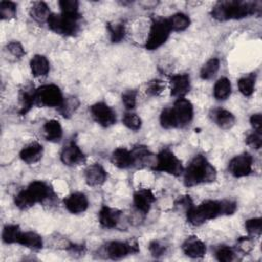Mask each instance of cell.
Returning a JSON list of instances; mask_svg holds the SVG:
<instances>
[{"label": "cell", "mask_w": 262, "mask_h": 262, "mask_svg": "<svg viewBox=\"0 0 262 262\" xmlns=\"http://www.w3.org/2000/svg\"><path fill=\"white\" fill-rule=\"evenodd\" d=\"M251 126L253 127L254 131L261 132L262 130V116L261 114H253L250 118Z\"/></svg>", "instance_id": "cell-47"}, {"label": "cell", "mask_w": 262, "mask_h": 262, "mask_svg": "<svg viewBox=\"0 0 262 262\" xmlns=\"http://www.w3.org/2000/svg\"><path fill=\"white\" fill-rule=\"evenodd\" d=\"M246 143L255 149H260L262 146L261 132L253 131L252 133H250L246 138Z\"/></svg>", "instance_id": "cell-44"}, {"label": "cell", "mask_w": 262, "mask_h": 262, "mask_svg": "<svg viewBox=\"0 0 262 262\" xmlns=\"http://www.w3.org/2000/svg\"><path fill=\"white\" fill-rule=\"evenodd\" d=\"M255 82H256V75L250 74L248 76L242 77L237 81V87L241 93L245 96H251L255 91Z\"/></svg>", "instance_id": "cell-30"}, {"label": "cell", "mask_w": 262, "mask_h": 262, "mask_svg": "<svg viewBox=\"0 0 262 262\" xmlns=\"http://www.w3.org/2000/svg\"><path fill=\"white\" fill-rule=\"evenodd\" d=\"M63 100L61 90L54 84L43 85L35 91V104L38 106L60 107Z\"/></svg>", "instance_id": "cell-6"}, {"label": "cell", "mask_w": 262, "mask_h": 262, "mask_svg": "<svg viewBox=\"0 0 262 262\" xmlns=\"http://www.w3.org/2000/svg\"><path fill=\"white\" fill-rule=\"evenodd\" d=\"M35 91L32 86L28 85L25 86L24 89H21L19 94V101H20V111L19 113L21 115L27 114L30 108L35 104Z\"/></svg>", "instance_id": "cell-25"}, {"label": "cell", "mask_w": 262, "mask_h": 262, "mask_svg": "<svg viewBox=\"0 0 262 262\" xmlns=\"http://www.w3.org/2000/svg\"><path fill=\"white\" fill-rule=\"evenodd\" d=\"M60 160L67 166H77L85 161V155L75 142H71L62 148Z\"/></svg>", "instance_id": "cell-12"}, {"label": "cell", "mask_w": 262, "mask_h": 262, "mask_svg": "<svg viewBox=\"0 0 262 262\" xmlns=\"http://www.w3.org/2000/svg\"><path fill=\"white\" fill-rule=\"evenodd\" d=\"M170 33L171 29L168 23V18H154L145 42V48L147 50L158 49L168 40Z\"/></svg>", "instance_id": "cell-4"}, {"label": "cell", "mask_w": 262, "mask_h": 262, "mask_svg": "<svg viewBox=\"0 0 262 262\" xmlns=\"http://www.w3.org/2000/svg\"><path fill=\"white\" fill-rule=\"evenodd\" d=\"M172 111L177 123V128L187 126L193 118V105L184 97L176 99L174 105L172 106Z\"/></svg>", "instance_id": "cell-9"}, {"label": "cell", "mask_w": 262, "mask_h": 262, "mask_svg": "<svg viewBox=\"0 0 262 262\" xmlns=\"http://www.w3.org/2000/svg\"><path fill=\"white\" fill-rule=\"evenodd\" d=\"M183 253L190 258H202L206 254V245L195 236H189L182 245Z\"/></svg>", "instance_id": "cell-18"}, {"label": "cell", "mask_w": 262, "mask_h": 262, "mask_svg": "<svg viewBox=\"0 0 262 262\" xmlns=\"http://www.w3.org/2000/svg\"><path fill=\"white\" fill-rule=\"evenodd\" d=\"M43 156V146L38 142H32L26 145L19 152V158L27 164H35Z\"/></svg>", "instance_id": "cell-22"}, {"label": "cell", "mask_w": 262, "mask_h": 262, "mask_svg": "<svg viewBox=\"0 0 262 262\" xmlns=\"http://www.w3.org/2000/svg\"><path fill=\"white\" fill-rule=\"evenodd\" d=\"M111 161L113 165L119 169H127L134 165V159L131 150H128L125 147L115 149L111 156Z\"/></svg>", "instance_id": "cell-21"}, {"label": "cell", "mask_w": 262, "mask_h": 262, "mask_svg": "<svg viewBox=\"0 0 262 262\" xmlns=\"http://www.w3.org/2000/svg\"><path fill=\"white\" fill-rule=\"evenodd\" d=\"M253 169V158L250 154L244 152L233 157L228 164V171L235 178L246 177Z\"/></svg>", "instance_id": "cell-8"}, {"label": "cell", "mask_w": 262, "mask_h": 262, "mask_svg": "<svg viewBox=\"0 0 262 262\" xmlns=\"http://www.w3.org/2000/svg\"><path fill=\"white\" fill-rule=\"evenodd\" d=\"M246 230L251 235H260L262 231V219L261 218H252L246 221L245 223Z\"/></svg>", "instance_id": "cell-39"}, {"label": "cell", "mask_w": 262, "mask_h": 262, "mask_svg": "<svg viewBox=\"0 0 262 262\" xmlns=\"http://www.w3.org/2000/svg\"><path fill=\"white\" fill-rule=\"evenodd\" d=\"M216 170L213 165L202 155L195 156L183 170V182L187 187L202 183H209L216 179Z\"/></svg>", "instance_id": "cell-3"}, {"label": "cell", "mask_w": 262, "mask_h": 262, "mask_svg": "<svg viewBox=\"0 0 262 262\" xmlns=\"http://www.w3.org/2000/svg\"><path fill=\"white\" fill-rule=\"evenodd\" d=\"M236 210V204L230 200H207L199 206H192L186 211L187 221L193 226H200L208 220L223 215H231Z\"/></svg>", "instance_id": "cell-1"}, {"label": "cell", "mask_w": 262, "mask_h": 262, "mask_svg": "<svg viewBox=\"0 0 262 262\" xmlns=\"http://www.w3.org/2000/svg\"><path fill=\"white\" fill-rule=\"evenodd\" d=\"M107 30L110 33V38L112 42L118 43L121 42L126 34L125 25L123 23H113L107 25Z\"/></svg>", "instance_id": "cell-33"}, {"label": "cell", "mask_w": 262, "mask_h": 262, "mask_svg": "<svg viewBox=\"0 0 262 262\" xmlns=\"http://www.w3.org/2000/svg\"><path fill=\"white\" fill-rule=\"evenodd\" d=\"M137 92L135 90H127L122 94V101L127 110H133L136 105Z\"/></svg>", "instance_id": "cell-42"}, {"label": "cell", "mask_w": 262, "mask_h": 262, "mask_svg": "<svg viewBox=\"0 0 262 262\" xmlns=\"http://www.w3.org/2000/svg\"><path fill=\"white\" fill-rule=\"evenodd\" d=\"M171 95L177 98L184 97L190 89V78L187 74L174 75L171 80Z\"/></svg>", "instance_id": "cell-14"}, {"label": "cell", "mask_w": 262, "mask_h": 262, "mask_svg": "<svg viewBox=\"0 0 262 262\" xmlns=\"http://www.w3.org/2000/svg\"><path fill=\"white\" fill-rule=\"evenodd\" d=\"M21 230L18 225L9 224L4 226L2 231V241L5 244H18V239L21 234Z\"/></svg>", "instance_id": "cell-31"}, {"label": "cell", "mask_w": 262, "mask_h": 262, "mask_svg": "<svg viewBox=\"0 0 262 262\" xmlns=\"http://www.w3.org/2000/svg\"><path fill=\"white\" fill-rule=\"evenodd\" d=\"M262 4L260 1L226 0L217 2L211 14L217 20L239 19L253 14H260Z\"/></svg>", "instance_id": "cell-2"}, {"label": "cell", "mask_w": 262, "mask_h": 262, "mask_svg": "<svg viewBox=\"0 0 262 262\" xmlns=\"http://www.w3.org/2000/svg\"><path fill=\"white\" fill-rule=\"evenodd\" d=\"M27 190L35 203H42L52 195V190L49 185L40 180L31 182L27 187Z\"/></svg>", "instance_id": "cell-16"}, {"label": "cell", "mask_w": 262, "mask_h": 262, "mask_svg": "<svg viewBox=\"0 0 262 262\" xmlns=\"http://www.w3.org/2000/svg\"><path fill=\"white\" fill-rule=\"evenodd\" d=\"M18 244L33 250H38L42 248L43 241L38 233L33 231H26L21 232L20 237L18 239Z\"/></svg>", "instance_id": "cell-27"}, {"label": "cell", "mask_w": 262, "mask_h": 262, "mask_svg": "<svg viewBox=\"0 0 262 262\" xmlns=\"http://www.w3.org/2000/svg\"><path fill=\"white\" fill-rule=\"evenodd\" d=\"M165 89V84L162 80L155 79L147 83L146 85V93L150 96H158L160 95Z\"/></svg>", "instance_id": "cell-41"}, {"label": "cell", "mask_w": 262, "mask_h": 262, "mask_svg": "<svg viewBox=\"0 0 262 262\" xmlns=\"http://www.w3.org/2000/svg\"><path fill=\"white\" fill-rule=\"evenodd\" d=\"M155 171L168 173L174 176H178L183 172L181 161L175 156V154L169 149H162L156 159V163L152 168Z\"/></svg>", "instance_id": "cell-7"}, {"label": "cell", "mask_w": 262, "mask_h": 262, "mask_svg": "<svg viewBox=\"0 0 262 262\" xmlns=\"http://www.w3.org/2000/svg\"><path fill=\"white\" fill-rule=\"evenodd\" d=\"M30 14L38 23H47L51 13L48 5L45 2L37 1L34 2L32 7L30 8Z\"/></svg>", "instance_id": "cell-26"}, {"label": "cell", "mask_w": 262, "mask_h": 262, "mask_svg": "<svg viewBox=\"0 0 262 262\" xmlns=\"http://www.w3.org/2000/svg\"><path fill=\"white\" fill-rule=\"evenodd\" d=\"M45 138L51 142H57L62 137V127L56 120H49L43 126Z\"/></svg>", "instance_id": "cell-24"}, {"label": "cell", "mask_w": 262, "mask_h": 262, "mask_svg": "<svg viewBox=\"0 0 262 262\" xmlns=\"http://www.w3.org/2000/svg\"><path fill=\"white\" fill-rule=\"evenodd\" d=\"M80 15H69L64 13H51L47 24L51 31L64 36H73L78 31V19Z\"/></svg>", "instance_id": "cell-5"}, {"label": "cell", "mask_w": 262, "mask_h": 262, "mask_svg": "<svg viewBox=\"0 0 262 262\" xmlns=\"http://www.w3.org/2000/svg\"><path fill=\"white\" fill-rule=\"evenodd\" d=\"M31 71L34 77H44L49 72V61L48 59L41 54H36L32 57L30 61Z\"/></svg>", "instance_id": "cell-23"}, {"label": "cell", "mask_w": 262, "mask_h": 262, "mask_svg": "<svg viewBox=\"0 0 262 262\" xmlns=\"http://www.w3.org/2000/svg\"><path fill=\"white\" fill-rule=\"evenodd\" d=\"M16 16V4L12 1L0 2V17L2 19H12Z\"/></svg>", "instance_id": "cell-36"}, {"label": "cell", "mask_w": 262, "mask_h": 262, "mask_svg": "<svg viewBox=\"0 0 262 262\" xmlns=\"http://www.w3.org/2000/svg\"><path fill=\"white\" fill-rule=\"evenodd\" d=\"M214 97L217 100H225L229 97L230 93H231V83L230 81L223 77L220 78L214 85Z\"/></svg>", "instance_id": "cell-28"}, {"label": "cell", "mask_w": 262, "mask_h": 262, "mask_svg": "<svg viewBox=\"0 0 262 262\" xmlns=\"http://www.w3.org/2000/svg\"><path fill=\"white\" fill-rule=\"evenodd\" d=\"M90 112L94 121L104 128L111 127L116 123L117 118L115 111L103 101L92 104L90 106Z\"/></svg>", "instance_id": "cell-10"}, {"label": "cell", "mask_w": 262, "mask_h": 262, "mask_svg": "<svg viewBox=\"0 0 262 262\" xmlns=\"http://www.w3.org/2000/svg\"><path fill=\"white\" fill-rule=\"evenodd\" d=\"M160 123H161V126L165 129L177 128V123H176L172 107H167L162 111L160 115Z\"/></svg>", "instance_id": "cell-35"}, {"label": "cell", "mask_w": 262, "mask_h": 262, "mask_svg": "<svg viewBox=\"0 0 262 262\" xmlns=\"http://www.w3.org/2000/svg\"><path fill=\"white\" fill-rule=\"evenodd\" d=\"M234 254L235 253L231 248L222 246L217 249L215 256H216V259L220 262H230L234 259Z\"/></svg>", "instance_id": "cell-40"}, {"label": "cell", "mask_w": 262, "mask_h": 262, "mask_svg": "<svg viewBox=\"0 0 262 262\" xmlns=\"http://www.w3.org/2000/svg\"><path fill=\"white\" fill-rule=\"evenodd\" d=\"M149 252L154 257H160L165 253V246L158 241H152L148 246Z\"/></svg>", "instance_id": "cell-46"}, {"label": "cell", "mask_w": 262, "mask_h": 262, "mask_svg": "<svg viewBox=\"0 0 262 262\" xmlns=\"http://www.w3.org/2000/svg\"><path fill=\"white\" fill-rule=\"evenodd\" d=\"M212 121L221 129H230L235 123V117L227 110L215 108L210 113Z\"/></svg>", "instance_id": "cell-20"}, {"label": "cell", "mask_w": 262, "mask_h": 262, "mask_svg": "<svg viewBox=\"0 0 262 262\" xmlns=\"http://www.w3.org/2000/svg\"><path fill=\"white\" fill-rule=\"evenodd\" d=\"M238 244L241 245V249L244 251V252H249L251 249H252V244L250 242L249 238L245 237V238H242L238 241Z\"/></svg>", "instance_id": "cell-48"}, {"label": "cell", "mask_w": 262, "mask_h": 262, "mask_svg": "<svg viewBox=\"0 0 262 262\" xmlns=\"http://www.w3.org/2000/svg\"><path fill=\"white\" fill-rule=\"evenodd\" d=\"M14 204L15 206L20 210H27L31 207H33L36 203L30 195L27 189L20 190L15 196H14Z\"/></svg>", "instance_id": "cell-34"}, {"label": "cell", "mask_w": 262, "mask_h": 262, "mask_svg": "<svg viewBox=\"0 0 262 262\" xmlns=\"http://www.w3.org/2000/svg\"><path fill=\"white\" fill-rule=\"evenodd\" d=\"M168 23H169L171 31L180 32V31H184L185 29H187L189 27L190 19L186 14H184L182 12H178V13L171 15L168 18Z\"/></svg>", "instance_id": "cell-29"}, {"label": "cell", "mask_w": 262, "mask_h": 262, "mask_svg": "<svg viewBox=\"0 0 262 262\" xmlns=\"http://www.w3.org/2000/svg\"><path fill=\"white\" fill-rule=\"evenodd\" d=\"M156 196L150 189L142 188L138 189L133 194V203L136 209L142 213H147L155 203Z\"/></svg>", "instance_id": "cell-15"}, {"label": "cell", "mask_w": 262, "mask_h": 262, "mask_svg": "<svg viewBox=\"0 0 262 262\" xmlns=\"http://www.w3.org/2000/svg\"><path fill=\"white\" fill-rule=\"evenodd\" d=\"M7 48V51L13 55L14 57H17V58H20L21 56H24L25 54V50H24V47L21 46V44L17 41H12L10 43L7 44L6 46Z\"/></svg>", "instance_id": "cell-45"}, {"label": "cell", "mask_w": 262, "mask_h": 262, "mask_svg": "<svg viewBox=\"0 0 262 262\" xmlns=\"http://www.w3.org/2000/svg\"><path fill=\"white\" fill-rule=\"evenodd\" d=\"M78 106V101L75 97H71L69 99H64L61 106L59 107L61 114L64 117H69L73 112H75V110Z\"/></svg>", "instance_id": "cell-43"}, {"label": "cell", "mask_w": 262, "mask_h": 262, "mask_svg": "<svg viewBox=\"0 0 262 262\" xmlns=\"http://www.w3.org/2000/svg\"><path fill=\"white\" fill-rule=\"evenodd\" d=\"M220 67V60L218 58H211L207 62L204 63L200 71V77L203 80H210L212 79L216 73L218 72Z\"/></svg>", "instance_id": "cell-32"}, {"label": "cell", "mask_w": 262, "mask_h": 262, "mask_svg": "<svg viewBox=\"0 0 262 262\" xmlns=\"http://www.w3.org/2000/svg\"><path fill=\"white\" fill-rule=\"evenodd\" d=\"M61 13L69 15H80L79 14V2L76 0H60L58 2Z\"/></svg>", "instance_id": "cell-38"}, {"label": "cell", "mask_w": 262, "mask_h": 262, "mask_svg": "<svg viewBox=\"0 0 262 262\" xmlns=\"http://www.w3.org/2000/svg\"><path fill=\"white\" fill-rule=\"evenodd\" d=\"M121 212L118 209L103 206L98 213V221L104 228H114L120 220Z\"/></svg>", "instance_id": "cell-19"}, {"label": "cell", "mask_w": 262, "mask_h": 262, "mask_svg": "<svg viewBox=\"0 0 262 262\" xmlns=\"http://www.w3.org/2000/svg\"><path fill=\"white\" fill-rule=\"evenodd\" d=\"M106 172L99 164H92L85 170V180L90 186H99L106 180Z\"/></svg>", "instance_id": "cell-17"}, {"label": "cell", "mask_w": 262, "mask_h": 262, "mask_svg": "<svg viewBox=\"0 0 262 262\" xmlns=\"http://www.w3.org/2000/svg\"><path fill=\"white\" fill-rule=\"evenodd\" d=\"M123 124L130 130L133 131H137L140 129L141 127V119L139 118V116L135 113L132 112H128L124 115L123 117Z\"/></svg>", "instance_id": "cell-37"}, {"label": "cell", "mask_w": 262, "mask_h": 262, "mask_svg": "<svg viewBox=\"0 0 262 262\" xmlns=\"http://www.w3.org/2000/svg\"><path fill=\"white\" fill-rule=\"evenodd\" d=\"M66 209L72 214H80L87 210L89 202L87 196L82 192H74L63 200Z\"/></svg>", "instance_id": "cell-13"}, {"label": "cell", "mask_w": 262, "mask_h": 262, "mask_svg": "<svg viewBox=\"0 0 262 262\" xmlns=\"http://www.w3.org/2000/svg\"><path fill=\"white\" fill-rule=\"evenodd\" d=\"M138 250L139 249L136 243L113 241L106 245L105 253L111 259L118 260L128 256L129 254L137 253Z\"/></svg>", "instance_id": "cell-11"}]
</instances>
